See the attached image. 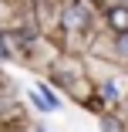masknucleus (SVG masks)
<instances>
[{
	"label": "nucleus",
	"mask_w": 128,
	"mask_h": 132,
	"mask_svg": "<svg viewBox=\"0 0 128 132\" xmlns=\"http://www.w3.org/2000/svg\"><path fill=\"white\" fill-rule=\"evenodd\" d=\"M7 58V44H0V61H4Z\"/></svg>",
	"instance_id": "39448f33"
},
{
	"label": "nucleus",
	"mask_w": 128,
	"mask_h": 132,
	"mask_svg": "<svg viewBox=\"0 0 128 132\" xmlns=\"http://www.w3.org/2000/svg\"><path fill=\"white\" fill-rule=\"evenodd\" d=\"M108 24H111L118 34H125L128 31V7H111L108 10Z\"/></svg>",
	"instance_id": "f03ea898"
},
{
	"label": "nucleus",
	"mask_w": 128,
	"mask_h": 132,
	"mask_svg": "<svg viewBox=\"0 0 128 132\" xmlns=\"http://www.w3.org/2000/svg\"><path fill=\"white\" fill-rule=\"evenodd\" d=\"M118 54H121V58H128V31H125V34H118Z\"/></svg>",
	"instance_id": "20e7f679"
},
{
	"label": "nucleus",
	"mask_w": 128,
	"mask_h": 132,
	"mask_svg": "<svg viewBox=\"0 0 128 132\" xmlns=\"http://www.w3.org/2000/svg\"><path fill=\"white\" fill-rule=\"evenodd\" d=\"M64 27H67V31H84V27H88L84 7H67V10H64Z\"/></svg>",
	"instance_id": "f257e3e1"
},
{
	"label": "nucleus",
	"mask_w": 128,
	"mask_h": 132,
	"mask_svg": "<svg viewBox=\"0 0 128 132\" xmlns=\"http://www.w3.org/2000/svg\"><path fill=\"white\" fill-rule=\"evenodd\" d=\"M118 95H121V88H118L115 81H108V85H105V98H108V102H115Z\"/></svg>",
	"instance_id": "7ed1b4c3"
}]
</instances>
